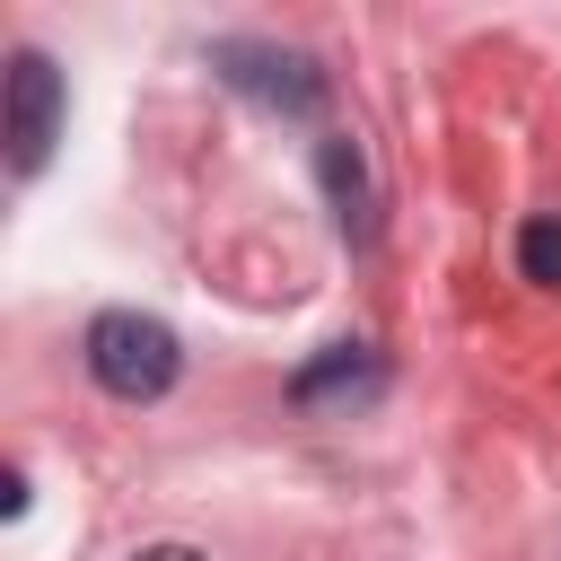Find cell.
Here are the masks:
<instances>
[{"mask_svg": "<svg viewBox=\"0 0 561 561\" xmlns=\"http://www.w3.org/2000/svg\"><path fill=\"white\" fill-rule=\"evenodd\" d=\"M131 561H202V552H193V543H140Z\"/></svg>", "mask_w": 561, "mask_h": 561, "instance_id": "obj_7", "label": "cell"}, {"mask_svg": "<svg viewBox=\"0 0 561 561\" xmlns=\"http://www.w3.org/2000/svg\"><path fill=\"white\" fill-rule=\"evenodd\" d=\"M175 368H184V351H175V333H167L158 316H140V307H105V316L88 324V377H96L105 394H123V403H158V394L175 386Z\"/></svg>", "mask_w": 561, "mask_h": 561, "instance_id": "obj_1", "label": "cell"}, {"mask_svg": "<svg viewBox=\"0 0 561 561\" xmlns=\"http://www.w3.org/2000/svg\"><path fill=\"white\" fill-rule=\"evenodd\" d=\"M210 61H219V79H228L237 96H254V105H272V114H316V105H324V70H316L307 53H280V44H219Z\"/></svg>", "mask_w": 561, "mask_h": 561, "instance_id": "obj_2", "label": "cell"}, {"mask_svg": "<svg viewBox=\"0 0 561 561\" xmlns=\"http://www.w3.org/2000/svg\"><path fill=\"white\" fill-rule=\"evenodd\" d=\"M517 263H526V280L561 289V219H526L517 228Z\"/></svg>", "mask_w": 561, "mask_h": 561, "instance_id": "obj_6", "label": "cell"}, {"mask_svg": "<svg viewBox=\"0 0 561 561\" xmlns=\"http://www.w3.org/2000/svg\"><path fill=\"white\" fill-rule=\"evenodd\" d=\"M53 140H61V70H53V53H9V167L18 175H35L44 158H53Z\"/></svg>", "mask_w": 561, "mask_h": 561, "instance_id": "obj_3", "label": "cell"}, {"mask_svg": "<svg viewBox=\"0 0 561 561\" xmlns=\"http://www.w3.org/2000/svg\"><path fill=\"white\" fill-rule=\"evenodd\" d=\"M316 167H324V193H333V219H342L351 237H368V228H377V193H368V158H359L351 140H324V149H316Z\"/></svg>", "mask_w": 561, "mask_h": 561, "instance_id": "obj_4", "label": "cell"}, {"mask_svg": "<svg viewBox=\"0 0 561 561\" xmlns=\"http://www.w3.org/2000/svg\"><path fill=\"white\" fill-rule=\"evenodd\" d=\"M386 377H377V351H359V342H333L316 368H298V403H359V394H377Z\"/></svg>", "mask_w": 561, "mask_h": 561, "instance_id": "obj_5", "label": "cell"}]
</instances>
